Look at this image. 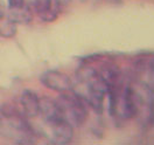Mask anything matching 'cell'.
<instances>
[{
	"label": "cell",
	"instance_id": "cell-1",
	"mask_svg": "<svg viewBox=\"0 0 154 145\" xmlns=\"http://www.w3.org/2000/svg\"><path fill=\"white\" fill-rule=\"evenodd\" d=\"M0 136L17 144H34L36 134L26 117H0Z\"/></svg>",
	"mask_w": 154,
	"mask_h": 145
},
{
	"label": "cell",
	"instance_id": "cell-2",
	"mask_svg": "<svg viewBox=\"0 0 154 145\" xmlns=\"http://www.w3.org/2000/svg\"><path fill=\"white\" fill-rule=\"evenodd\" d=\"M56 102L61 110L62 118L72 126H79L85 122L88 116V104L82 97L75 93L68 91V94H62L58 97Z\"/></svg>",
	"mask_w": 154,
	"mask_h": 145
},
{
	"label": "cell",
	"instance_id": "cell-3",
	"mask_svg": "<svg viewBox=\"0 0 154 145\" xmlns=\"http://www.w3.org/2000/svg\"><path fill=\"white\" fill-rule=\"evenodd\" d=\"M41 83L48 89L58 93H68L72 90L74 81L71 77L60 70H47L41 75Z\"/></svg>",
	"mask_w": 154,
	"mask_h": 145
},
{
	"label": "cell",
	"instance_id": "cell-4",
	"mask_svg": "<svg viewBox=\"0 0 154 145\" xmlns=\"http://www.w3.org/2000/svg\"><path fill=\"white\" fill-rule=\"evenodd\" d=\"M50 130L49 139L53 144H68L72 140L74 137V126L66 119H60L53 124H47Z\"/></svg>",
	"mask_w": 154,
	"mask_h": 145
},
{
	"label": "cell",
	"instance_id": "cell-5",
	"mask_svg": "<svg viewBox=\"0 0 154 145\" xmlns=\"http://www.w3.org/2000/svg\"><path fill=\"white\" fill-rule=\"evenodd\" d=\"M33 8L38 17L46 22L56 20L61 12L60 0H33Z\"/></svg>",
	"mask_w": 154,
	"mask_h": 145
},
{
	"label": "cell",
	"instance_id": "cell-6",
	"mask_svg": "<svg viewBox=\"0 0 154 145\" xmlns=\"http://www.w3.org/2000/svg\"><path fill=\"white\" fill-rule=\"evenodd\" d=\"M19 106L26 118H35L40 112V98L32 90H25L19 96Z\"/></svg>",
	"mask_w": 154,
	"mask_h": 145
},
{
	"label": "cell",
	"instance_id": "cell-7",
	"mask_svg": "<svg viewBox=\"0 0 154 145\" xmlns=\"http://www.w3.org/2000/svg\"><path fill=\"white\" fill-rule=\"evenodd\" d=\"M43 121L47 124H53L60 119H63L61 115V110L58 108L56 99H53L50 97H42L40 99V112Z\"/></svg>",
	"mask_w": 154,
	"mask_h": 145
},
{
	"label": "cell",
	"instance_id": "cell-8",
	"mask_svg": "<svg viewBox=\"0 0 154 145\" xmlns=\"http://www.w3.org/2000/svg\"><path fill=\"white\" fill-rule=\"evenodd\" d=\"M99 77L102 78V81L106 84L107 89L116 86L120 78H122V70L117 67L113 62H104V65L100 67L99 71H97Z\"/></svg>",
	"mask_w": 154,
	"mask_h": 145
},
{
	"label": "cell",
	"instance_id": "cell-9",
	"mask_svg": "<svg viewBox=\"0 0 154 145\" xmlns=\"http://www.w3.org/2000/svg\"><path fill=\"white\" fill-rule=\"evenodd\" d=\"M18 24H15L8 15L0 17V36L5 39H11L17 34Z\"/></svg>",
	"mask_w": 154,
	"mask_h": 145
},
{
	"label": "cell",
	"instance_id": "cell-10",
	"mask_svg": "<svg viewBox=\"0 0 154 145\" xmlns=\"http://www.w3.org/2000/svg\"><path fill=\"white\" fill-rule=\"evenodd\" d=\"M8 17L13 20L15 24H28L32 21V11L28 6L25 4L23 6L10 10Z\"/></svg>",
	"mask_w": 154,
	"mask_h": 145
},
{
	"label": "cell",
	"instance_id": "cell-11",
	"mask_svg": "<svg viewBox=\"0 0 154 145\" xmlns=\"http://www.w3.org/2000/svg\"><path fill=\"white\" fill-rule=\"evenodd\" d=\"M0 114H1V116L5 117L23 116L22 112H21V109H20L19 104H15V103H12V102L4 103L2 106H0Z\"/></svg>",
	"mask_w": 154,
	"mask_h": 145
},
{
	"label": "cell",
	"instance_id": "cell-12",
	"mask_svg": "<svg viewBox=\"0 0 154 145\" xmlns=\"http://www.w3.org/2000/svg\"><path fill=\"white\" fill-rule=\"evenodd\" d=\"M25 5V0H8V8L13 10V8H18Z\"/></svg>",
	"mask_w": 154,
	"mask_h": 145
},
{
	"label": "cell",
	"instance_id": "cell-13",
	"mask_svg": "<svg viewBox=\"0 0 154 145\" xmlns=\"http://www.w3.org/2000/svg\"><path fill=\"white\" fill-rule=\"evenodd\" d=\"M60 1H61V4H62V2H64V1H67V0H60Z\"/></svg>",
	"mask_w": 154,
	"mask_h": 145
},
{
	"label": "cell",
	"instance_id": "cell-14",
	"mask_svg": "<svg viewBox=\"0 0 154 145\" xmlns=\"http://www.w3.org/2000/svg\"><path fill=\"white\" fill-rule=\"evenodd\" d=\"M1 15H2V12H1V10H0V17H1Z\"/></svg>",
	"mask_w": 154,
	"mask_h": 145
}]
</instances>
